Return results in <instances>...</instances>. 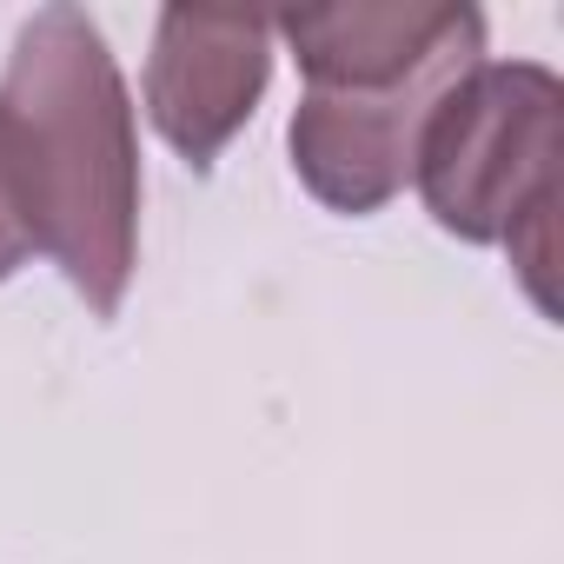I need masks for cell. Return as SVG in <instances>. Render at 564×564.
<instances>
[{"instance_id":"1","label":"cell","mask_w":564,"mask_h":564,"mask_svg":"<svg viewBox=\"0 0 564 564\" xmlns=\"http://www.w3.org/2000/svg\"><path fill=\"white\" fill-rule=\"evenodd\" d=\"M0 127L21 173L34 246L113 319L140 265V127L127 74L87 8H34L0 74Z\"/></svg>"},{"instance_id":"2","label":"cell","mask_w":564,"mask_h":564,"mask_svg":"<svg viewBox=\"0 0 564 564\" xmlns=\"http://www.w3.org/2000/svg\"><path fill=\"white\" fill-rule=\"evenodd\" d=\"M412 180L438 232L505 246L551 313L544 265L564 193V80L544 61H478L425 120Z\"/></svg>"},{"instance_id":"3","label":"cell","mask_w":564,"mask_h":564,"mask_svg":"<svg viewBox=\"0 0 564 564\" xmlns=\"http://www.w3.org/2000/svg\"><path fill=\"white\" fill-rule=\"evenodd\" d=\"M306 94H386L425 74H471L485 54V14L465 0H346L279 14Z\"/></svg>"},{"instance_id":"4","label":"cell","mask_w":564,"mask_h":564,"mask_svg":"<svg viewBox=\"0 0 564 564\" xmlns=\"http://www.w3.org/2000/svg\"><path fill=\"white\" fill-rule=\"evenodd\" d=\"M265 87H272V21L265 14L166 8L153 21L147 120L193 173H213L232 133L259 113Z\"/></svg>"},{"instance_id":"5","label":"cell","mask_w":564,"mask_h":564,"mask_svg":"<svg viewBox=\"0 0 564 564\" xmlns=\"http://www.w3.org/2000/svg\"><path fill=\"white\" fill-rule=\"evenodd\" d=\"M458 80L465 74H425V80L386 87V94H300L293 127H286L300 186L326 213H346V219L392 206L419 166L425 120L438 113V100Z\"/></svg>"},{"instance_id":"6","label":"cell","mask_w":564,"mask_h":564,"mask_svg":"<svg viewBox=\"0 0 564 564\" xmlns=\"http://www.w3.org/2000/svg\"><path fill=\"white\" fill-rule=\"evenodd\" d=\"M34 219H28V199H21V173H14V153H8V127H0V286L34 259Z\"/></svg>"}]
</instances>
